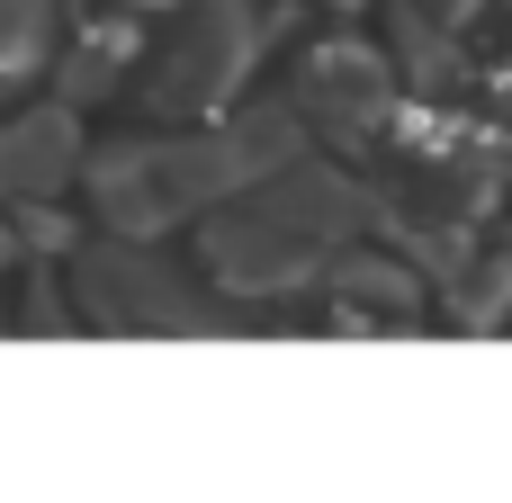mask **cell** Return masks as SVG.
<instances>
[{
	"mask_svg": "<svg viewBox=\"0 0 512 503\" xmlns=\"http://www.w3.org/2000/svg\"><path fill=\"white\" fill-rule=\"evenodd\" d=\"M396 54H378V45H360V36H324L306 63H297V90H288V108L315 126V135H333V144H378V126H387V108H396V72H387Z\"/></svg>",
	"mask_w": 512,
	"mask_h": 503,
	"instance_id": "3",
	"label": "cell"
},
{
	"mask_svg": "<svg viewBox=\"0 0 512 503\" xmlns=\"http://www.w3.org/2000/svg\"><path fill=\"white\" fill-rule=\"evenodd\" d=\"M252 45H261L252 0H180V27L162 45L153 99L162 108H216V99H234V81L252 72Z\"/></svg>",
	"mask_w": 512,
	"mask_h": 503,
	"instance_id": "2",
	"label": "cell"
},
{
	"mask_svg": "<svg viewBox=\"0 0 512 503\" xmlns=\"http://www.w3.org/2000/svg\"><path fill=\"white\" fill-rule=\"evenodd\" d=\"M360 225H369V189L333 162L288 153L279 171H261L225 198V216L207 225V261L225 288L270 297V288H306L315 270H333V252Z\"/></svg>",
	"mask_w": 512,
	"mask_h": 503,
	"instance_id": "1",
	"label": "cell"
}]
</instances>
